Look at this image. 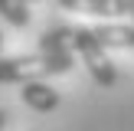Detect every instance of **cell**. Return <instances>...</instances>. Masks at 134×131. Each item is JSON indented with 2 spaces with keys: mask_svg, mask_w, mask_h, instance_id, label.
Wrapping results in <instances>:
<instances>
[{
  "mask_svg": "<svg viewBox=\"0 0 134 131\" xmlns=\"http://www.w3.org/2000/svg\"><path fill=\"white\" fill-rule=\"evenodd\" d=\"M75 66V52H26V56L0 59V85H26L36 79L62 75Z\"/></svg>",
  "mask_w": 134,
  "mask_h": 131,
  "instance_id": "obj_1",
  "label": "cell"
},
{
  "mask_svg": "<svg viewBox=\"0 0 134 131\" xmlns=\"http://www.w3.org/2000/svg\"><path fill=\"white\" fill-rule=\"evenodd\" d=\"M72 49L82 59V66L88 69V75L95 79V85L111 89V85L118 82V69L108 59V46L95 36L92 26H75V30H72Z\"/></svg>",
  "mask_w": 134,
  "mask_h": 131,
  "instance_id": "obj_2",
  "label": "cell"
},
{
  "mask_svg": "<svg viewBox=\"0 0 134 131\" xmlns=\"http://www.w3.org/2000/svg\"><path fill=\"white\" fill-rule=\"evenodd\" d=\"M20 102H23L26 108H33V111H39V115H46V111H56L62 98H59V92L49 89L43 79H36V82H26V85H23Z\"/></svg>",
  "mask_w": 134,
  "mask_h": 131,
  "instance_id": "obj_3",
  "label": "cell"
},
{
  "mask_svg": "<svg viewBox=\"0 0 134 131\" xmlns=\"http://www.w3.org/2000/svg\"><path fill=\"white\" fill-rule=\"evenodd\" d=\"M62 10H82L95 17H131L128 0H56Z\"/></svg>",
  "mask_w": 134,
  "mask_h": 131,
  "instance_id": "obj_4",
  "label": "cell"
},
{
  "mask_svg": "<svg viewBox=\"0 0 134 131\" xmlns=\"http://www.w3.org/2000/svg\"><path fill=\"white\" fill-rule=\"evenodd\" d=\"M92 30L108 49H134V23H102Z\"/></svg>",
  "mask_w": 134,
  "mask_h": 131,
  "instance_id": "obj_5",
  "label": "cell"
},
{
  "mask_svg": "<svg viewBox=\"0 0 134 131\" xmlns=\"http://www.w3.org/2000/svg\"><path fill=\"white\" fill-rule=\"evenodd\" d=\"M72 23H56L39 36V49L43 52H75L72 49Z\"/></svg>",
  "mask_w": 134,
  "mask_h": 131,
  "instance_id": "obj_6",
  "label": "cell"
},
{
  "mask_svg": "<svg viewBox=\"0 0 134 131\" xmlns=\"http://www.w3.org/2000/svg\"><path fill=\"white\" fill-rule=\"evenodd\" d=\"M0 17L10 26L23 30V26H30V3L26 0H0Z\"/></svg>",
  "mask_w": 134,
  "mask_h": 131,
  "instance_id": "obj_7",
  "label": "cell"
},
{
  "mask_svg": "<svg viewBox=\"0 0 134 131\" xmlns=\"http://www.w3.org/2000/svg\"><path fill=\"white\" fill-rule=\"evenodd\" d=\"M7 118H10V115H7V108H0V131L7 128Z\"/></svg>",
  "mask_w": 134,
  "mask_h": 131,
  "instance_id": "obj_8",
  "label": "cell"
},
{
  "mask_svg": "<svg viewBox=\"0 0 134 131\" xmlns=\"http://www.w3.org/2000/svg\"><path fill=\"white\" fill-rule=\"evenodd\" d=\"M0 56H3V33H0Z\"/></svg>",
  "mask_w": 134,
  "mask_h": 131,
  "instance_id": "obj_9",
  "label": "cell"
},
{
  "mask_svg": "<svg viewBox=\"0 0 134 131\" xmlns=\"http://www.w3.org/2000/svg\"><path fill=\"white\" fill-rule=\"evenodd\" d=\"M128 3H131V20H134V0H128Z\"/></svg>",
  "mask_w": 134,
  "mask_h": 131,
  "instance_id": "obj_10",
  "label": "cell"
},
{
  "mask_svg": "<svg viewBox=\"0 0 134 131\" xmlns=\"http://www.w3.org/2000/svg\"><path fill=\"white\" fill-rule=\"evenodd\" d=\"M26 3H39V0H26Z\"/></svg>",
  "mask_w": 134,
  "mask_h": 131,
  "instance_id": "obj_11",
  "label": "cell"
}]
</instances>
